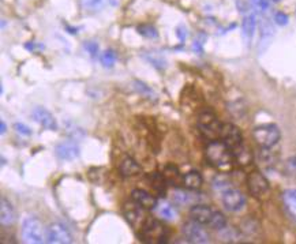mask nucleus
Returning <instances> with one entry per match:
<instances>
[{
	"label": "nucleus",
	"instance_id": "e433bc0d",
	"mask_svg": "<svg viewBox=\"0 0 296 244\" xmlns=\"http://www.w3.org/2000/svg\"><path fill=\"white\" fill-rule=\"evenodd\" d=\"M251 4L260 11H266L269 8V0H250Z\"/></svg>",
	"mask_w": 296,
	"mask_h": 244
},
{
	"label": "nucleus",
	"instance_id": "f3484780",
	"mask_svg": "<svg viewBox=\"0 0 296 244\" xmlns=\"http://www.w3.org/2000/svg\"><path fill=\"white\" fill-rule=\"evenodd\" d=\"M0 221L3 225H11L15 221V210L7 199L2 198L0 201Z\"/></svg>",
	"mask_w": 296,
	"mask_h": 244
},
{
	"label": "nucleus",
	"instance_id": "a878e982",
	"mask_svg": "<svg viewBox=\"0 0 296 244\" xmlns=\"http://www.w3.org/2000/svg\"><path fill=\"white\" fill-rule=\"evenodd\" d=\"M188 191H190V190H188ZM188 191H184V190H180V188L175 190L174 194H172V202H174L175 205L191 204V202L195 199V196L191 195Z\"/></svg>",
	"mask_w": 296,
	"mask_h": 244
},
{
	"label": "nucleus",
	"instance_id": "37998d69",
	"mask_svg": "<svg viewBox=\"0 0 296 244\" xmlns=\"http://www.w3.org/2000/svg\"><path fill=\"white\" fill-rule=\"evenodd\" d=\"M272 2H274V3H279V2H280V0H272Z\"/></svg>",
	"mask_w": 296,
	"mask_h": 244
},
{
	"label": "nucleus",
	"instance_id": "a19ab883",
	"mask_svg": "<svg viewBox=\"0 0 296 244\" xmlns=\"http://www.w3.org/2000/svg\"><path fill=\"white\" fill-rule=\"evenodd\" d=\"M66 29L69 30L70 34H77V30H78L77 28H74V29H73V28H70V26H67V28H66Z\"/></svg>",
	"mask_w": 296,
	"mask_h": 244
},
{
	"label": "nucleus",
	"instance_id": "79ce46f5",
	"mask_svg": "<svg viewBox=\"0 0 296 244\" xmlns=\"http://www.w3.org/2000/svg\"><path fill=\"white\" fill-rule=\"evenodd\" d=\"M0 128H2V134H4V132H6V124H4V122L3 120H2V122H0Z\"/></svg>",
	"mask_w": 296,
	"mask_h": 244
},
{
	"label": "nucleus",
	"instance_id": "0eeeda50",
	"mask_svg": "<svg viewBox=\"0 0 296 244\" xmlns=\"http://www.w3.org/2000/svg\"><path fill=\"white\" fill-rule=\"evenodd\" d=\"M220 139L221 142L227 145L231 150H235L236 147H239L243 145V135L242 131L232 123H225L221 126V131H220Z\"/></svg>",
	"mask_w": 296,
	"mask_h": 244
},
{
	"label": "nucleus",
	"instance_id": "473e14b6",
	"mask_svg": "<svg viewBox=\"0 0 296 244\" xmlns=\"http://www.w3.org/2000/svg\"><path fill=\"white\" fill-rule=\"evenodd\" d=\"M260 160L262 161V164H265V165H272L273 161H274V157H273V154L270 153L269 149H264V150L261 151Z\"/></svg>",
	"mask_w": 296,
	"mask_h": 244
},
{
	"label": "nucleus",
	"instance_id": "dca6fc26",
	"mask_svg": "<svg viewBox=\"0 0 296 244\" xmlns=\"http://www.w3.org/2000/svg\"><path fill=\"white\" fill-rule=\"evenodd\" d=\"M257 28V19L254 14H250V15L244 16L243 22H242V34H243V38L246 41V44L250 45L251 42L252 37H254V33H256Z\"/></svg>",
	"mask_w": 296,
	"mask_h": 244
},
{
	"label": "nucleus",
	"instance_id": "f257e3e1",
	"mask_svg": "<svg viewBox=\"0 0 296 244\" xmlns=\"http://www.w3.org/2000/svg\"><path fill=\"white\" fill-rule=\"evenodd\" d=\"M206 159L217 168H227L234 163V153L221 141H212L206 147Z\"/></svg>",
	"mask_w": 296,
	"mask_h": 244
},
{
	"label": "nucleus",
	"instance_id": "4468645a",
	"mask_svg": "<svg viewBox=\"0 0 296 244\" xmlns=\"http://www.w3.org/2000/svg\"><path fill=\"white\" fill-rule=\"evenodd\" d=\"M131 198L139 206H142L145 210H154L158 205V201L156 196L152 195L150 192L145 191V190H141V188H137V190L131 192Z\"/></svg>",
	"mask_w": 296,
	"mask_h": 244
},
{
	"label": "nucleus",
	"instance_id": "b1692460",
	"mask_svg": "<svg viewBox=\"0 0 296 244\" xmlns=\"http://www.w3.org/2000/svg\"><path fill=\"white\" fill-rule=\"evenodd\" d=\"M157 213L158 216L161 217L162 220H166V221H172L175 220V217H176V210H175V208L172 206V204H168V202H158L157 205Z\"/></svg>",
	"mask_w": 296,
	"mask_h": 244
},
{
	"label": "nucleus",
	"instance_id": "4c0bfd02",
	"mask_svg": "<svg viewBox=\"0 0 296 244\" xmlns=\"http://www.w3.org/2000/svg\"><path fill=\"white\" fill-rule=\"evenodd\" d=\"M274 22L280 26H285V25H288V15L284 12H277L274 15Z\"/></svg>",
	"mask_w": 296,
	"mask_h": 244
},
{
	"label": "nucleus",
	"instance_id": "9b49d317",
	"mask_svg": "<svg viewBox=\"0 0 296 244\" xmlns=\"http://www.w3.org/2000/svg\"><path fill=\"white\" fill-rule=\"evenodd\" d=\"M33 119H34V122H37L38 124L47 128V130L51 131H56L57 130V122L55 116H53L51 112L45 109V108H41V106H37L34 108L32 114Z\"/></svg>",
	"mask_w": 296,
	"mask_h": 244
},
{
	"label": "nucleus",
	"instance_id": "c85d7f7f",
	"mask_svg": "<svg viewBox=\"0 0 296 244\" xmlns=\"http://www.w3.org/2000/svg\"><path fill=\"white\" fill-rule=\"evenodd\" d=\"M116 59H118V56H116V53H115V51H112V49H108V51H105V52L100 56L101 64L104 65V67H108V69L114 67V64L116 63Z\"/></svg>",
	"mask_w": 296,
	"mask_h": 244
},
{
	"label": "nucleus",
	"instance_id": "393cba45",
	"mask_svg": "<svg viewBox=\"0 0 296 244\" xmlns=\"http://www.w3.org/2000/svg\"><path fill=\"white\" fill-rule=\"evenodd\" d=\"M274 34V29L268 19L261 20V44L269 45Z\"/></svg>",
	"mask_w": 296,
	"mask_h": 244
},
{
	"label": "nucleus",
	"instance_id": "20e7f679",
	"mask_svg": "<svg viewBox=\"0 0 296 244\" xmlns=\"http://www.w3.org/2000/svg\"><path fill=\"white\" fill-rule=\"evenodd\" d=\"M221 123L212 110H203L198 116V128L201 130L205 137L210 141H216L220 138V131H221Z\"/></svg>",
	"mask_w": 296,
	"mask_h": 244
},
{
	"label": "nucleus",
	"instance_id": "bb28decb",
	"mask_svg": "<svg viewBox=\"0 0 296 244\" xmlns=\"http://www.w3.org/2000/svg\"><path fill=\"white\" fill-rule=\"evenodd\" d=\"M212 229H216V231H223L225 227H227V218L224 217L223 213L217 212L215 210V214L212 217L210 224H209Z\"/></svg>",
	"mask_w": 296,
	"mask_h": 244
},
{
	"label": "nucleus",
	"instance_id": "423d86ee",
	"mask_svg": "<svg viewBox=\"0 0 296 244\" xmlns=\"http://www.w3.org/2000/svg\"><path fill=\"white\" fill-rule=\"evenodd\" d=\"M183 235L187 239V241L195 244H205L209 243V233L205 231L202 224H199L197 221L191 220L183 225L182 229Z\"/></svg>",
	"mask_w": 296,
	"mask_h": 244
},
{
	"label": "nucleus",
	"instance_id": "5701e85b",
	"mask_svg": "<svg viewBox=\"0 0 296 244\" xmlns=\"http://www.w3.org/2000/svg\"><path fill=\"white\" fill-rule=\"evenodd\" d=\"M162 175L165 176L168 184H172V186H178L179 183L183 184V176L180 175V172H179V169L175 165H168L164 169Z\"/></svg>",
	"mask_w": 296,
	"mask_h": 244
},
{
	"label": "nucleus",
	"instance_id": "412c9836",
	"mask_svg": "<svg viewBox=\"0 0 296 244\" xmlns=\"http://www.w3.org/2000/svg\"><path fill=\"white\" fill-rule=\"evenodd\" d=\"M283 202L289 216L296 221V190H285L283 192Z\"/></svg>",
	"mask_w": 296,
	"mask_h": 244
},
{
	"label": "nucleus",
	"instance_id": "2eb2a0df",
	"mask_svg": "<svg viewBox=\"0 0 296 244\" xmlns=\"http://www.w3.org/2000/svg\"><path fill=\"white\" fill-rule=\"evenodd\" d=\"M213 214H215V210L206 206V205H194L190 209L191 220L197 221V223L202 225H207V227L210 224Z\"/></svg>",
	"mask_w": 296,
	"mask_h": 244
},
{
	"label": "nucleus",
	"instance_id": "7ed1b4c3",
	"mask_svg": "<svg viewBox=\"0 0 296 244\" xmlns=\"http://www.w3.org/2000/svg\"><path fill=\"white\" fill-rule=\"evenodd\" d=\"M252 135H254L256 142L262 149H270L274 145H277L281 138L280 130L274 124H262V126L256 127Z\"/></svg>",
	"mask_w": 296,
	"mask_h": 244
},
{
	"label": "nucleus",
	"instance_id": "cd10ccee",
	"mask_svg": "<svg viewBox=\"0 0 296 244\" xmlns=\"http://www.w3.org/2000/svg\"><path fill=\"white\" fill-rule=\"evenodd\" d=\"M107 0H81V6L88 11H100L105 6Z\"/></svg>",
	"mask_w": 296,
	"mask_h": 244
},
{
	"label": "nucleus",
	"instance_id": "39448f33",
	"mask_svg": "<svg viewBox=\"0 0 296 244\" xmlns=\"http://www.w3.org/2000/svg\"><path fill=\"white\" fill-rule=\"evenodd\" d=\"M22 237L26 243H43L45 239L43 224L34 217H28L22 224Z\"/></svg>",
	"mask_w": 296,
	"mask_h": 244
},
{
	"label": "nucleus",
	"instance_id": "4be33fe9",
	"mask_svg": "<svg viewBox=\"0 0 296 244\" xmlns=\"http://www.w3.org/2000/svg\"><path fill=\"white\" fill-rule=\"evenodd\" d=\"M232 153H234V161L235 163L240 164V165H247V164L251 163V153L244 145L236 147L235 150H232Z\"/></svg>",
	"mask_w": 296,
	"mask_h": 244
},
{
	"label": "nucleus",
	"instance_id": "f8f14e48",
	"mask_svg": "<svg viewBox=\"0 0 296 244\" xmlns=\"http://www.w3.org/2000/svg\"><path fill=\"white\" fill-rule=\"evenodd\" d=\"M143 210L145 209L142 206H139L137 202L133 201V204L126 205V208H124V216H126V220L130 223V225L133 227H138L139 228L142 227V224L145 223V216H143Z\"/></svg>",
	"mask_w": 296,
	"mask_h": 244
},
{
	"label": "nucleus",
	"instance_id": "1a4fd4ad",
	"mask_svg": "<svg viewBox=\"0 0 296 244\" xmlns=\"http://www.w3.org/2000/svg\"><path fill=\"white\" fill-rule=\"evenodd\" d=\"M223 204L229 212H239L246 205V196L235 188H229L223 192Z\"/></svg>",
	"mask_w": 296,
	"mask_h": 244
},
{
	"label": "nucleus",
	"instance_id": "f03ea898",
	"mask_svg": "<svg viewBox=\"0 0 296 244\" xmlns=\"http://www.w3.org/2000/svg\"><path fill=\"white\" fill-rule=\"evenodd\" d=\"M139 237L145 243H165L168 229L154 218H146L139 228Z\"/></svg>",
	"mask_w": 296,
	"mask_h": 244
},
{
	"label": "nucleus",
	"instance_id": "6ab92c4d",
	"mask_svg": "<svg viewBox=\"0 0 296 244\" xmlns=\"http://www.w3.org/2000/svg\"><path fill=\"white\" fill-rule=\"evenodd\" d=\"M202 186V176L197 171L187 172L183 175V187L190 191H197Z\"/></svg>",
	"mask_w": 296,
	"mask_h": 244
},
{
	"label": "nucleus",
	"instance_id": "2f4dec72",
	"mask_svg": "<svg viewBox=\"0 0 296 244\" xmlns=\"http://www.w3.org/2000/svg\"><path fill=\"white\" fill-rule=\"evenodd\" d=\"M285 172L289 176H296V157H289L285 161Z\"/></svg>",
	"mask_w": 296,
	"mask_h": 244
},
{
	"label": "nucleus",
	"instance_id": "58836bf2",
	"mask_svg": "<svg viewBox=\"0 0 296 244\" xmlns=\"http://www.w3.org/2000/svg\"><path fill=\"white\" fill-rule=\"evenodd\" d=\"M135 85H137V89L141 92V93H143V94H146L147 97L150 98V96H153L154 97V93L152 92V89L150 87H147L145 83H142V82H135Z\"/></svg>",
	"mask_w": 296,
	"mask_h": 244
},
{
	"label": "nucleus",
	"instance_id": "c756f323",
	"mask_svg": "<svg viewBox=\"0 0 296 244\" xmlns=\"http://www.w3.org/2000/svg\"><path fill=\"white\" fill-rule=\"evenodd\" d=\"M147 60L154 65V67H157V69H165L166 67V60L164 59L162 55H158V53H146L145 55Z\"/></svg>",
	"mask_w": 296,
	"mask_h": 244
},
{
	"label": "nucleus",
	"instance_id": "7c9ffc66",
	"mask_svg": "<svg viewBox=\"0 0 296 244\" xmlns=\"http://www.w3.org/2000/svg\"><path fill=\"white\" fill-rule=\"evenodd\" d=\"M137 30H138V33L141 36L146 37V38H157L158 36L156 28L150 26V25H141V26L137 28Z\"/></svg>",
	"mask_w": 296,
	"mask_h": 244
},
{
	"label": "nucleus",
	"instance_id": "c9c22d12",
	"mask_svg": "<svg viewBox=\"0 0 296 244\" xmlns=\"http://www.w3.org/2000/svg\"><path fill=\"white\" fill-rule=\"evenodd\" d=\"M14 128H15L16 132H19V134L22 135H26V137L32 135V130H30L28 126H25L24 123H15V124H14Z\"/></svg>",
	"mask_w": 296,
	"mask_h": 244
},
{
	"label": "nucleus",
	"instance_id": "9d476101",
	"mask_svg": "<svg viewBox=\"0 0 296 244\" xmlns=\"http://www.w3.org/2000/svg\"><path fill=\"white\" fill-rule=\"evenodd\" d=\"M248 190L254 196H262L269 191V182L261 172H251L247 178Z\"/></svg>",
	"mask_w": 296,
	"mask_h": 244
},
{
	"label": "nucleus",
	"instance_id": "ea45409f",
	"mask_svg": "<svg viewBox=\"0 0 296 244\" xmlns=\"http://www.w3.org/2000/svg\"><path fill=\"white\" fill-rule=\"evenodd\" d=\"M176 36H178L179 41L180 42H184L187 38V29L186 26H183V25H180V26H178V29H176Z\"/></svg>",
	"mask_w": 296,
	"mask_h": 244
},
{
	"label": "nucleus",
	"instance_id": "ddd939ff",
	"mask_svg": "<svg viewBox=\"0 0 296 244\" xmlns=\"http://www.w3.org/2000/svg\"><path fill=\"white\" fill-rule=\"evenodd\" d=\"M57 159L63 160V161H73L79 156V146L73 141H67V142L59 143L55 149Z\"/></svg>",
	"mask_w": 296,
	"mask_h": 244
},
{
	"label": "nucleus",
	"instance_id": "f704fd0d",
	"mask_svg": "<svg viewBox=\"0 0 296 244\" xmlns=\"http://www.w3.org/2000/svg\"><path fill=\"white\" fill-rule=\"evenodd\" d=\"M215 187L219 188V190H223L224 191H227V190H229V182L225 179H223V178H217V179L215 180Z\"/></svg>",
	"mask_w": 296,
	"mask_h": 244
},
{
	"label": "nucleus",
	"instance_id": "a211bd4d",
	"mask_svg": "<svg viewBox=\"0 0 296 244\" xmlns=\"http://www.w3.org/2000/svg\"><path fill=\"white\" fill-rule=\"evenodd\" d=\"M147 179H149V183L152 184V188H153L154 192L158 196L165 195L166 184H168L165 176L162 175V173H158V172H153V173H150Z\"/></svg>",
	"mask_w": 296,
	"mask_h": 244
},
{
	"label": "nucleus",
	"instance_id": "aec40b11",
	"mask_svg": "<svg viewBox=\"0 0 296 244\" xmlns=\"http://www.w3.org/2000/svg\"><path fill=\"white\" fill-rule=\"evenodd\" d=\"M119 171H120V173H122L123 176L131 178V176H137L141 173V167H139V164L137 163L135 160H133L131 157H126V159L120 163Z\"/></svg>",
	"mask_w": 296,
	"mask_h": 244
},
{
	"label": "nucleus",
	"instance_id": "72a5a7b5",
	"mask_svg": "<svg viewBox=\"0 0 296 244\" xmlns=\"http://www.w3.org/2000/svg\"><path fill=\"white\" fill-rule=\"evenodd\" d=\"M83 47H85V49L89 52V55L92 57H94L96 55H97V52H98L97 42H94V41H86L85 44H83Z\"/></svg>",
	"mask_w": 296,
	"mask_h": 244
},
{
	"label": "nucleus",
	"instance_id": "6e6552de",
	"mask_svg": "<svg viewBox=\"0 0 296 244\" xmlns=\"http://www.w3.org/2000/svg\"><path fill=\"white\" fill-rule=\"evenodd\" d=\"M45 239L47 243H57V244H67L73 241L71 233L69 232V229L66 228L65 225L61 224H51L47 228L45 232Z\"/></svg>",
	"mask_w": 296,
	"mask_h": 244
}]
</instances>
